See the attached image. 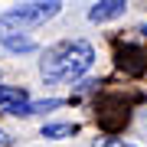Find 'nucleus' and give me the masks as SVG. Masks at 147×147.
<instances>
[{"label":"nucleus","instance_id":"obj_4","mask_svg":"<svg viewBox=\"0 0 147 147\" xmlns=\"http://www.w3.org/2000/svg\"><path fill=\"white\" fill-rule=\"evenodd\" d=\"M65 101L62 98H46V101H23V105H13V108H7L10 115L16 118H30V115H39V111H53V108H62Z\"/></svg>","mask_w":147,"mask_h":147},{"label":"nucleus","instance_id":"obj_8","mask_svg":"<svg viewBox=\"0 0 147 147\" xmlns=\"http://www.w3.org/2000/svg\"><path fill=\"white\" fill-rule=\"evenodd\" d=\"M95 147H134V144H124V141H115V137H108V141H95Z\"/></svg>","mask_w":147,"mask_h":147},{"label":"nucleus","instance_id":"obj_1","mask_svg":"<svg viewBox=\"0 0 147 147\" xmlns=\"http://www.w3.org/2000/svg\"><path fill=\"white\" fill-rule=\"evenodd\" d=\"M95 62V49L88 39H65L49 46L39 59V75L46 82H75Z\"/></svg>","mask_w":147,"mask_h":147},{"label":"nucleus","instance_id":"obj_5","mask_svg":"<svg viewBox=\"0 0 147 147\" xmlns=\"http://www.w3.org/2000/svg\"><path fill=\"white\" fill-rule=\"evenodd\" d=\"M30 95L26 88H20V85H0V108H13V105H23Z\"/></svg>","mask_w":147,"mask_h":147},{"label":"nucleus","instance_id":"obj_2","mask_svg":"<svg viewBox=\"0 0 147 147\" xmlns=\"http://www.w3.org/2000/svg\"><path fill=\"white\" fill-rule=\"evenodd\" d=\"M59 10H62L59 0H33V3L13 7V10H7L0 16V39L20 36V33H26V30H36L42 23H49Z\"/></svg>","mask_w":147,"mask_h":147},{"label":"nucleus","instance_id":"obj_10","mask_svg":"<svg viewBox=\"0 0 147 147\" xmlns=\"http://www.w3.org/2000/svg\"><path fill=\"white\" fill-rule=\"evenodd\" d=\"M141 33H144V36H147V26H144V30H141Z\"/></svg>","mask_w":147,"mask_h":147},{"label":"nucleus","instance_id":"obj_6","mask_svg":"<svg viewBox=\"0 0 147 147\" xmlns=\"http://www.w3.org/2000/svg\"><path fill=\"white\" fill-rule=\"evenodd\" d=\"M79 134V124H46L42 127V137H49V141H62V137H72Z\"/></svg>","mask_w":147,"mask_h":147},{"label":"nucleus","instance_id":"obj_9","mask_svg":"<svg viewBox=\"0 0 147 147\" xmlns=\"http://www.w3.org/2000/svg\"><path fill=\"white\" fill-rule=\"evenodd\" d=\"M7 144H13V137L7 134V131H0V147H7Z\"/></svg>","mask_w":147,"mask_h":147},{"label":"nucleus","instance_id":"obj_3","mask_svg":"<svg viewBox=\"0 0 147 147\" xmlns=\"http://www.w3.org/2000/svg\"><path fill=\"white\" fill-rule=\"evenodd\" d=\"M124 10H127V0H98L88 10V20L92 23H108V20L124 16Z\"/></svg>","mask_w":147,"mask_h":147},{"label":"nucleus","instance_id":"obj_7","mask_svg":"<svg viewBox=\"0 0 147 147\" xmlns=\"http://www.w3.org/2000/svg\"><path fill=\"white\" fill-rule=\"evenodd\" d=\"M3 46L10 49V53H33V49H36V42L26 39V36H7Z\"/></svg>","mask_w":147,"mask_h":147}]
</instances>
